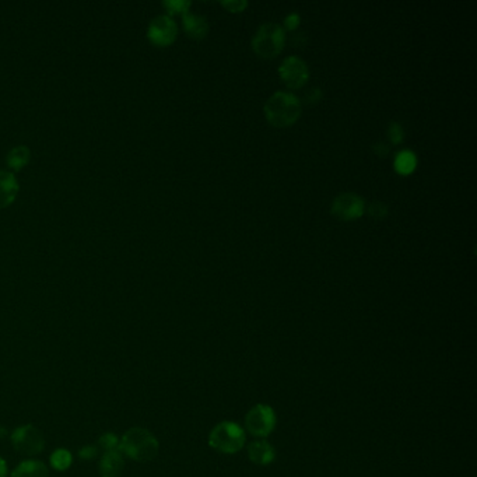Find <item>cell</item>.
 <instances>
[{"mask_svg": "<svg viewBox=\"0 0 477 477\" xmlns=\"http://www.w3.org/2000/svg\"><path fill=\"white\" fill-rule=\"evenodd\" d=\"M374 150L379 157H385L386 155H389V148L384 142H378L377 145H374Z\"/></svg>", "mask_w": 477, "mask_h": 477, "instance_id": "cell-25", "label": "cell"}, {"mask_svg": "<svg viewBox=\"0 0 477 477\" xmlns=\"http://www.w3.org/2000/svg\"><path fill=\"white\" fill-rule=\"evenodd\" d=\"M248 457L251 462L259 466H266L275 461L276 452L272 445L265 441H255L248 448Z\"/></svg>", "mask_w": 477, "mask_h": 477, "instance_id": "cell-12", "label": "cell"}, {"mask_svg": "<svg viewBox=\"0 0 477 477\" xmlns=\"http://www.w3.org/2000/svg\"><path fill=\"white\" fill-rule=\"evenodd\" d=\"M100 445L104 448V451H112V450H118L119 447V438L114 434V433H105L100 437L98 440Z\"/></svg>", "mask_w": 477, "mask_h": 477, "instance_id": "cell-18", "label": "cell"}, {"mask_svg": "<svg viewBox=\"0 0 477 477\" xmlns=\"http://www.w3.org/2000/svg\"><path fill=\"white\" fill-rule=\"evenodd\" d=\"M279 74L282 80L287 84V87L300 89L308 81L310 70L303 59L297 56H290L282 62L279 67Z\"/></svg>", "mask_w": 477, "mask_h": 477, "instance_id": "cell-8", "label": "cell"}, {"mask_svg": "<svg viewBox=\"0 0 477 477\" xmlns=\"http://www.w3.org/2000/svg\"><path fill=\"white\" fill-rule=\"evenodd\" d=\"M417 165V159L414 156L413 152L410 150H403L400 152L396 159H395V168L399 174H403V175H407L410 172L414 171Z\"/></svg>", "mask_w": 477, "mask_h": 477, "instance_id": "cell-16", "label": "cell"}, {"mask_svg": "<svg viewBox=\"0 0 477 477\" xmlns=\"http://www.w3.org/2000/svg\"><path fill=\"white\" fill-rule=\"evenodd\" d=\"M389 138H391V142L393 145H398V143L403 142L405 132H403V128H402L400 124H398V122H392L391 124V126H389Z\"/></svg>", "mask_w": 477, "mask_h": 477, "instance_id": "cell-21", "label": "cell"}, {"mask_svg": "<svg viewBox=\"0 0 477 477\" xmlns=\"http://www.w3.org/2000/svg\"><path fill=\"white\" fill-rule=\"evenodd\" d=\"M285 22H286V27L289 30H296L299 27V24H300V15L297 13H292V14H289L286 17Z\"/></svg>", "mask_w": 477, "mask_h": 477, "instance_id": "cell-24", "label": "cell"}, {"mask_svg": "<svg viewBox=\"0 0 477 477\" xmlns=\"http://www.w3.org/2000/svg\"><path fill=\"white\" fill-rule=\"evenodd\" d=\"M164 6L165 8L174 14V13H186L189 11V6H190V1H186V0H166L164 1Z\"/></svg>", "mask_w": 477, "mask_h": 477, "instance_id": "cell-19", "label": "cell"}, {"mask_svg": "<svg viewBox=\"0 0 477 477\" xmlns=\"http://www.w3.org/2000/svg\"><path fill=\"white\" fill-rule=\"evenodd\" d=\"M125 469L124 455L118 450L105 451L100 461V476L119 477Z\"/></svg>", "mask_w": 477, "mask_h": 477, "instance_id": "cell-10", "label": "cell"}, {"mask_svg": "<svg viewBox=\"0 0 477 477\" xmlns=\"http://www.w3.org/2000/svg\"><path fill=\"white\" fill-rule=\"evenodd\" d=\"M18 193V182L13 172L0 169V209L11 204Z\"/></svg>", "mask_w": 477, "mask_h": 477, "instance_id": "cell-11", "label": "cell"}, {"mask_svg": "<svg viewBox=\"0 0 477 477\" xmlns=\"http://www.w3.org/2000/svg\"><path fill=\"white\" fill-rule=\"evenodd\" d=\"M176 32L178 27L169 15H159L150 22L148 37L157 46H168L175 41Z\"/></svg>", "mask_w": 477, "mask_h": 477, "instance_id": "cell-9", "label": "cell"}, {"mask_svg": "<svg viewBox=\"0 0 477 477\" xmlns=\"http://www.w3.org/2000/svg\"><path fill=\"white\" fill-rule=\"evenodd\" d=\"M159 440L146 429L132 427L119 440L118 451L132 461L148 464L159 455Z\"/></svg>", "mask_w": 477, "mask_h": 477, "instance_id": "cell-1", "label": "cell"}, {"mask_svg": "<svg viewBox=\"0 0 477 477\" xmlns=\"http://www.w3.org/2000/svg\"><path fill=\"white\" fill-rule=\"evenodd\" d=\"M286 35L283 28L275 22H266L259 27L254 39L252 49L255 53L265 59H272L277 56L285 46Z\"/></svg>", "mask_w": 477, "mask_h": 477, "instance_id": "cell-3", "label": "cell"}, {"mask_svg": "<svg viewBox=\"0 0 477 477\" xmlns=\"http://www.w3.org/2000/svg\"><path fill=\"white\" fill-rule=\"evenodd\" d=\"M368 213L374 218H378V220L384 218L388 216V206L379 200H375L368 206Z\"/></svg>", "mask_w": 477, "mask_h": 477, "instance_id": "cell-20", "label": "cell"}, {"mask_svg": "<svg viewBox=\"0 0 477 477\" xmlns=\"http://www.w3.org/2000/svg\"><path fill=\"white\" fill-rule=\"evenodd\" d=\"M11 477H49L48 468L41 461H24L14 471Z\"/></svg>", "mask_w": 477, "mask_h": 477, "instance_id": "cell-14", "label": "cell"}, {"mask_svg": "<svg viewBox=\"0 0 477 477\" xmlns=\"http://www.w3.org/2000/svg\"><path fill=\"white\" fill-rule=\"evenodd\" d=\"M30 161V150L25 146H17L7 155V165L15 171L21 169Z\"/></svg>", "mask_w": 477, "mask_h": 477, "instance_id": "cell-15", "label": "cell"}, {"mask_svg": "<svg viewBox=\"0 0 477 477\" xmlns=\"http://www.w3.org/2000/svg\"><path fill=\"white\" fill-rule=\"evenodd\" d=\"M49 462H51V465H52V468L55 471L65 472V471H67L72 466L73 457H72V454L67 450L59 448V450L53 451V454L51 455Z\"/></svg>", "mask_w": 477, "mask_h": 477, "instance_id": "cell-17", "label": "cell"}, {"mask_svg": "<svg viewBox=\"0 0 477 477\" xmlns=\"http://www.w3.org/2000/svg\"><path fill=\"white\" fill-rule=\"evenodd\" d=\"M221 4L228 11H233V13H240V11L245 10V7L248 6V3L245 0H226V1H221Z\"/></svg>", "mask_w": 477, "mask_h": 477, "instance_id": "cell-22", "label": "cell"}, {"mask_svg": "<svg viewBox=\"0 0 477 477\" xmlns=\"http://www.w3.org/2000/svg\"><path fill=\"white\" fill-rule=\"evenodd\" d=\"M247 430L255 437H268L276 427V414L268 405L254 406L245 417Z\"/></svg>", "mask_w": 477, "mask_h": 477, "instance_id": "cell-6", "label": "cell"}, {"mask_svg": "<svg viewBox=\"0 0 477 477\" xmlns=\"http://www.w3.org/2000/svg\"><path fill=\"white\" fill-rule=\"evenodd\" d=\"M11 445L22 455H38L45 448V437L39 429L31 424L17 427L11 434Z\"/></svg>", "mask_w": 477, "mask_h": 477, "instance_id": "cell-5", "label": "cell"}, {"mask_svg": "<svg viewBox=\"0 0 477 477\" xmlns=\"http://www.w3.org/2000/svg\"><path fill=\"white\" fill-rule=\"evenodd\" d=\"M364 200L353 192H344L336 196L332 202V214L340 220L348 221L362 216Z\"/></svg>", "mask_w": 477, "mask_h": 477, "instance_id": "cell-7", "label": "cell"}, {"mask_svg": "<svg viewBox=\"0 0 477 477\" xmlns=\"http://www.w3.org/2000/svg\"><path fill=\"white\" fill-rule=\"evenodd\" d=\"M209 444L221 454H237L245 444V434L238 424L223 422L211 430Z\"/></svg>", "mask_w": 477, "mask_h": 477, "instance_id": "cell-4", "label": "cell"}, {"mask_svg": "<svg viewBox=\"0 0 477 477\" xmlns=\"http://www.w3.org/2000/svg\"><path fill=\"white\" fill-rule=\"evenodd\" d=\"M97 454H98V450L94 445H86L79 451V457L84 461L94 459L97 457Z\"/></svg>", "mask_w": 477, "mask_h": 477, "instance_id": "cell-23", "label": "cell"}, {"mask_svg": "<svg viewBox=\"0 0 477 477\" xmlns=\"http://www.w3.org/2000/svg\"><path fill=\"white\" fill-rule=\"evenodd\" d=\"M8 469H7V464L3 458H0V477H7Z\"/></svg>", "mask_w": 477, "mask_h": 477, "instance_id": "cell-26", "label": "cell"}, {"mask_svg": "<svg viewBox=\"0 0 477 477\" xmlns=\"http://www.w3.org/2000/svg\"><path fill=\"white\" fill-rule=\"evenodd\" d=\"M182 20H183V28H185V31L189 37H192L195 39H200V38L206 37V34L209 31V24H207L204 17L186 11V13H183Z\"/></svg>", "mask_w": 477, "mask_h": 477, "instance_id": "cell-13", "label": "cell"}, {"mask_svg": "<svg viewBox=\"0 0 477 477\" xmlns=\"http://www.w3.org/2000/svg\"><path fill=\"white\" fill-rule=\"evenodd\" d=\"M6 437H7V430H6V427L0 426V440H3Z\"/></svg>", "mask_w": 477, "mask_h": 477, "instance_id": "cell-27", "label": "cell"}, {"mask_svg": "<svg viewBox=\"0 0 477 477\" xmlns=\"http://www.w3.org/2000/svg\"><path fill=\"white\" fill-rule=\"evenodd\" d=\"M263 111L270 125L285 128L293 125L300 118L301 103L294 94L279 91L266 101Z\"/></svg>", "mask_w": 477, "mask_h": 477, "instance_id": "cell-2", "label": "cell"}]
</instances>
